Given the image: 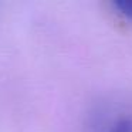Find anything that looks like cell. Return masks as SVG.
Segmentation results:
<instances>
[{
	"instance_id": "cell-2",
	"label": "cell",
	"mask_w": 132,
	"mask_h": 132,
	"mask_svg": "<svg viewBox=\"0 0 132 132\" xmlns=\"http://www.w3.org/2000/svg\"><path fill=\"white\" fill-rule=\"evenodd\" d=\"M114 7L119 10L121 14L132 20V0H122V2H114Z\"/></svg>"
},
{
	"instance_id": "cell-1",
	"label": "cell",
	"mask_w": 132,
	"mask_h": 132,
	"mask_svg": "<svg viewBox=\"0 0 132 132\" xmlns=\"http://www.w3.org/2000/svg\"><path fill=\"white\" fill-rule=\"evenodd\" d=\"M106 132H132V118L121 117L106 129Z\"/></svg>"
}]
</instances>
